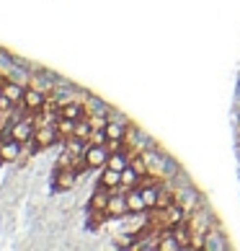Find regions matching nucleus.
I'll use <instances>...</instances> for the list:
<instances>
[{
  "label": "nucleus",
  "mask_w": 240,
  "mask_h": 251,
  "mask_svg": "<svg viewBox=\"0 0 240 251\" xmlns=\"http://www.w3.org/2000/svg\"><path fill=\"white\" fill-rule=\"evenodd\" d=\"M57 129H60V135H62V137H70V135H75V119L60 117V119H57Z\"/></svg>",
  "instance_id": "nucleus-15"
},
{
  "label": "nucleus",
  "mask_w": 240,
  "mask_h": 251,
  "mask_svg": "<svg viewBox=\"0 0 240 251\" xmlns=\"http://www.w3.org/2000/svg\"><path fill=\"white\" fill-rule=\"evenodd\" d=\"M201 249H207V251H215V249H227V244L222 241V233L219 230H207L204 236H201Z\"/></svg>",
  "instance_id": "nucleus-10"
},
{
  "label": "nucleus",
  "mask_w": 240,
  "mask_h": 251,
  "mask_svg": "<svg viewBox=\"0 0 240 251\" xmlns=\"http://www.w3.org/2000/svg\"><path fill=\"white\" fill-rule=\"evenodd\" d=\"M80 174L75 169H54V179H52V189L54 192H70L78 184Z\"/></svg>",
  "instance_id": "nucleus-4"
},
{
  "label": "nucleus",
  "mask_w": 240,
  "mask_h": 251,
  "mask_svg": "<svg viewBox=\"0 0 240 251\" xmlns=\"http://www.w3.org/2000/svg\"><path fill=\"white\" fill-rule=\"evenodd\" d=\"M47 101H49V94L47 91H39V88H34V86H26V96H23V109L29 111V114H39V111L47 106Z\"/></svg>",
  "instance_id": "nucleus-2"
},
{
  "label": "nucleus",
  "mask_w": 240,
  "mask_h": 251,
  "mask_svg": "<svg viewBox=\"0 0 240 251\" xmlns=\"http://www.w3.org/2000/svg\"><path fill=\"white\" fill-rule=\"evenodd\" d=\"M127 202H129V212H145L147 210V204H145V197H142V192L140 187H134V189H127Z\"/></svg>",
  "instance_id": "nucleus-11"
},
{
  "label": "nucleus",
  "mask_w": 240,
  "mask_h": 251,
  "mask_svg": "<svg viewBox=\"0 0 240 251\" xmlns=\"http://www.w3.org/2000/svg\"><path fill=\"white\" fill-rule=\"evenodd\" d=\"M109 220H124L129 215V202H127V192L124 189H116L109 200V210H106Z\"/></svg>",
  "instance_id": "nucleus-3"
},
{
  "label": "nucleus",
  "mask_w": 240,
  "mask_h": 251,
  "mask_svg": "<svg viewBox=\"0 0 240 251\" xmlns=\"http://www.w3.org/2000/svg\"><path fill=\"white\" fill-rule=\"evenodd\" d=\"M60 117H67V119H83L86 117V106L78 104V101H67V104H62L60 106Z\"/></svg>",
  "instance_id": "nucleus-12"
},
{
  "label": "nucleus",
  "mask_w": 240,
  "mask_h": 251,
  "mask_svg": "<svg viewBox=\"0 0 240 251\" xmlns=\"http://www.w3.org/2000/svg\"><path fill=\"white\" fill-rule=\"evenodd\" d=\"M109 155H111V151H109V145H96V143H88L86 153H83V161L88 163V169H104V166L109 163Z\"/></svg>",
  "instance_id": "nucleus-1"
},
{
  "label": "nucleus",
  "mask_w": 240,
  "mask_h": 251,
  "mask_svg": "<svg viewBox=\"0 0 240 251\" xmlns=\"http://www.w3.org/2000/svg\"><path fill=\"white\" fill-rule=\"evenodd\" d=\"M142 184V176L137 174L132 166H127V169L122 171V189L127 192V189H134V187H140Z\"/></svg>",
  "instance_id": "nucleus-13"
},
{
  "label": "nucleus",
  "mask_w": 240,
  "mask_h": 251,
  "mask_svg": "<svg viewBox=\"0 0 240 251\" xmlns=\"http://www.w3.org/2000/svg\"><path fill=\"white\" fill-rule=\"evenodd\" d=\"M86 117H109L111 114V106L106 104V101H101L98 96H86Z\"/></svg>",
  "instance_id": "nucleus-7"
},
{
  "label": "nucleus",
  "mask_w": 240,
  "mask_h": 251,
  "mask_svg": "<svg viewBox=\"0 0 240 251\" xmlns=\"http://www.w3.org/2000/svg\"><path fill=\"white\" fill-rule=\"evenodd\" d=\"M23 155V143H18L16 137H8V140H0V158L5 163H16L21 161Z\"/></svg>",
  "instance_id": "nucleus-6"
},
{
  "label": "nucleus",
  "mask_w": 240,
  "mask_h": 251,
  "mask_svg": "<svg viewBox=\"0 0 240 251\" xmlns=\"http://www.w3.org/2000/svg\"><path fill=\"white\" fill-rule=\"evenodd\" d=\"M98 184H104V187H109L111 192L122 189V171L111 169V166H104V171L98 176Z\"/></svg>",
  "instance_id": "nucleus-8"
},
{
  "label": "nucleus",
  "mask_w": 240,
  "mask_h": 251,
  "mask_svg": "<svg viewBox=\"0 0 240 251\" xmlns=\"http://www.w3.org/2000/svg\"><path fill=\"white\" fill-rule=\"evenodd\" d=\"M176 202L183 210H191V207H196L199 197H196V192H191V189H181V192H176Z\"/></svg>",
  "instance_id": "nucleus-14"
},
{
  "label": "nucleus",
  "mask_w": 240,
  "mask_h": 251,
  "mask_svg": "<svg viewBox=\"0 0 240 251\" xmlns=\"http://www.w3.org/2000/svg\"><path fill=\"white\" fill-rule=\"evenodd\" d=\"M0 96H3V88H0Z\"/></svg>",
  "instance_id": "nucleus-16"
},
{
  "label": "nucleus",
  "mask_w": 240,
  "mask_h": 251,
  "mask_svg": "<svg viewBox=\"0 0 240 251\" xmlns=\"http://www.w3.org/2000/svg\"><path fill=\"white\" fill-rule=\"evenodd\" d=\"M3 94L13 101V104H23V96H26V86L23 83H18V80H8L5 86H3Z\"/></svg>",
  "instance_id": "nucleus-9"
},
{
  "label": "nucleus",
  "mask_w": 240,
  "mask_h": 251,
  "mask_svg": "<svg viewBox=\"0 0 240 251\" xmlns=\"http://www.w3.org/2000/svg\"><path fill=\"white\" fill-rule=\"evenodd\" d=\"M111 194H114V192L109 189V187H104V184H96V189H93V194H90V200H88V212H104V215H106Z\"/></svg>",
  "instance_id": "nucleus-5"
}]
</instances>
